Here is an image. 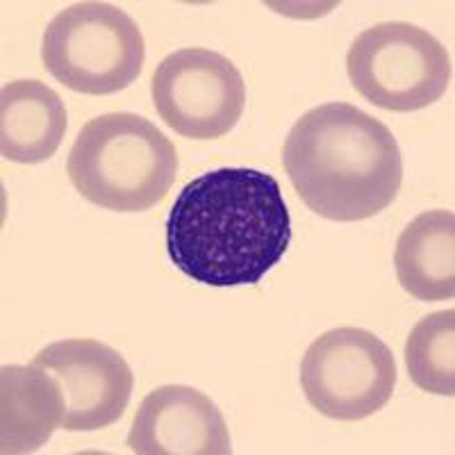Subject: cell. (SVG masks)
I'll use <instances>...</instances> for the list:
<instances>
[{
  "label": "cell",
  "instance_id": "9",
  "mask_svg": "<svg viewBox=\"0 0 455 455\" xmlns=\"http://www.w3.org/2000/svg\"><path fill=\"white\" fill-rule=\"evenodd\" d=\"M137 455H230L233 442L212 398L189 385L146 394L128 433Z\"/></svg>",
  "mask_w": 455,
  "mask_h": 455
},
{
  "label": "cell",
  "instance_id": "1",
  "mask_svg": "<svg viewBox=\"0 0 455 455\" xmlns=\"http://www.w3.org/2000/svg\"><path fill=\"white\" fill-rule=\"evenodd\" d=\"M290 243L291 217L278 180L246 166L187 182L166 219L171 262L207 287L258 284Z\"/></svg>",
  "mask_w": 455,
  "mask_h": 455
},
{
  "label": "cell",
  "instance_id": "13",
  "mask_svg": "<svg viewBox=\"0 0 455 455\" xmlns=\"http://www.w3.org/2000/svg\"><path fill=\"white\" fill-rule=\"evenodd\" d=\"M405 364L412 383L428 394H455V310L419 319L405 341Z\"/></svg>",
  "mask_w": 455,
  "mask_h": 455
},
{
  "label": "cell",
  "instance_id": "3",
  "mask_svg": "<svg viewBox=\"0 0 455 455\" xmlns=\"http://www.w3.org/2000/svg\"><path fill=\"white\" fill-rule=\"evenodd\" d=\"M67 171L76 192L93 205L109 212H146L171 192L178 153L140 114L109 112L80 128Z\"/></svg>",
  "mask_w": 455,
  "mask_h": 455
},
{
  "label": "cell",
  "instance_id": "10",
  "mask_svg": "<svg viewBox=\"0 0 455 455\" xmlns=\"http://www.w3.org/2000/svg\"><path fill=\"white\" fill-rule=\"evenodd\" d=\"M62 385L51 369L30 363L0 369V451L26 455L42 449L64 426Z\"/></svg>",
  "mask_w": 455,
  "mask_h": 455
},
{
  "label": "cell",
  "instance_id": "4",
  "mask_svg": "<svg viewBox=\"0 0 455 455\" xmlns=\"http://www.w3.org/2000/svg\"><path fill=\"white\" fill-rule=\"evenodd\" d=\"M146 44L140 26L109 3H76L48 23L42 62L57 83L84 96H109L137 83Z\"/></svg>",
  "mask_w": 455,
  "mask_h": 455
},
{
  "label": "cell",
  "instance_id": "12",
  "mask_svg": "<svg viewBox=\"0 0 455 455\" xmlns=\"http://www.w3.org/2000/svg\"><path fill=\"white\" fill-rule=\"evenodd\" d=\"M398 283L419 300H451L455 294V214L428 210L410 221L396 242Z\"/></svg>",
  "mask_w": 455,
  "mask_h": 455
},
{
  "label": "cell",
  "instance_id": "6",
  "mask_svg": "<svg viewBox=\"0 0 455 455\" xmlns=\"http://www.w3.org/2000/svg\"><path fill=\"white\" fill-rule=\"evenodd\" d=\"M396 360L380 337L341 326L310 344L300 363V387L319 414L335 421L367 419L396 387Z\"/></svg>",
  "mask_w": 455,
  "mask_h": 455
},
{
  "label": "cell",
  "instance_id": "2",
  "mask_svg": "<svg viewBox=\"0 0 455 455\" xmlns=\"http://www.w3.org/2000/svg\"><path fill=\"white\" fill-rule=\"evenodd\" d=\"M283 164L312 212L339 223L387 210L403 182V156L392 130L351 103H326L291 125Z\"/></svg>",
  "mask_w": 455,
  "mask_h": 455
},
{
  "label": "cell",
  "instance_id": "8",
  "mask_svg": "<svg viewBox=\"0 0 455 455\" xmlns=\"http://www.w3.org/2000/svg\"><path fill=\"white\" fill-rule=\"evenodd\" d=\"M35 364L51 369L62 385L64 430L93 433L124 417L132 396L135 376L125 357L99 339L73 337L36 353Z\"/></svg>",
  "mask_w": 455,
  "mask_h": 455
},
{
  "label": "cell",
  "instance_id": "7",
  "mask_svg": "<svg viewBox=\"0 0 455 455\" xmlns=\"http://www.w3.org/2000/svg\"><path fill=\"white\" fill-rule=\"evenodd\" d=\"M150 96L173 132L207 141L228 135L239 124L246 108V83L221 52L180 48L157 64Z\"/></svg>",
  "mask_w": 455,
  "mask_h": 455
},
{
  "label": "cell",
  "instance_id": "5",
  "mask_svg": "<svg viewBox=\"0 0 455 455\" xmlns=\"http://www.w3.org/2000/svg\"><path fill=\"white\" fill-rule=\"evenodd\" d=\"M347 71L364 100L389 112H417L437 103L453 76L442 42L403 21L360 32L348 48Z\"/></svg>",
  "mask_w": 455,
  "mask_h": 455
},
{
  "label": "cell",
  "instance_id": "11",
  "mask_svg": "<svg viewBox=\"0 0 455 455\" xmlns=\"http://www.w3.org/2000/svg\"><path fill=\"white\" fill-rule=\"evenodd\" d=\"M68 128L64 100L39 80H14L0 92V153L19 164L51 160Z\"/></svg>",
  "mask_w": 455,
  "mask_h": 455
}]
</instances>
